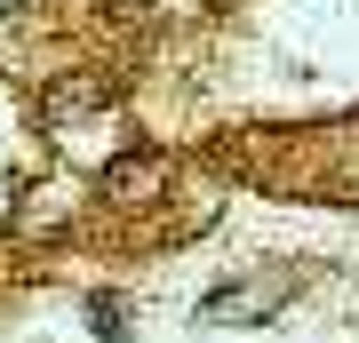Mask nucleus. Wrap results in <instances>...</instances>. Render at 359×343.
I'll return each instance as SVG.
<instances>
[{"instance_id": "f257e3e1", "label": "nucleus", "mask_w": 359, "mask_h": 343, "mask_svg": "<svg viewBox=\"0 0 359 343\" xmlns=\"http://www.w3.org/2000/svg\"><path fill=\"white\" fill-rule=\"evenodd\" d=\"M112 80H96V72H72V80H56L48 88V104H40V112H48V128L56 136H80V128H96V120H112Z\"/></svg>"}, {"instance_id": "f03ea898", "label": "nucleus", "mask_w": 359, "mask_h": 343, "mask_svg": "<svg viewBox=\"0 0 359 343\" xmlns=\"http://www.w3.org/2000/svg\"><path fill=\"white\" fill-rule=\"evenodd\" d=\"M295 295V280L287 271H271V280H231V288H216L200 304V319H216V328H240V319H264V311H280Z\"/></svg>"}, {"instance_id": "7ed1b4c3", "label": "nucleus", "mask_w": 359, "mask_h": 343, "mask_svg": "<svg viewBox=\"0 0 359 343\" xmlns=\"http://www.w3.org/2000/svg\"><path fill=\"white\" fill-rule=\"evenodd\" d=\"M72 208H80V184H72V176H40V184L25 191V208H16V240H40V231L65 224Z\"/></svg>"}, {"instance_id": "20e7f679", "label": "nucleus", "mask_w": 359, "mask_h": 343, "mask_svg": "<svg viewBox=\"0 0 359 343\" xmlns=\"http://www.w3.org/2000/svg\"><path fill=\"white\" fill-rule=\"evenodd\" d=\"M160 176H168V160H160V152H144V160H120L104 184H112V200H152V184H160Z\"/></svg>"}, {"instance_id": "39448f33", "label": "nucleus", "mask_w": 359, "mask_h": 343, "mask_svg": "<svg viewBox=\"0 0 359 343\" xmlns=\"http://www.w3.org/2000/svg\"><path fill=\"white\" fill-rule=\"evenodd\" d=\"M96 335H104V343H128V319H120L112 295H96Z\"/></svg>"}, {"instance_id": "423d86ee", "label": "nucleus", "mask_w": 359, "mask_h": 343, "mask_svg": "<svg viewBox=\"0 0 359 343\" xmlns=\"http://www.w3.org/2000/svg\"><path fill=\"white\" fill-rule=\"evenodd\" d=\"M112 8H152V0H112Z\"/></svg>"}]
</instances>
